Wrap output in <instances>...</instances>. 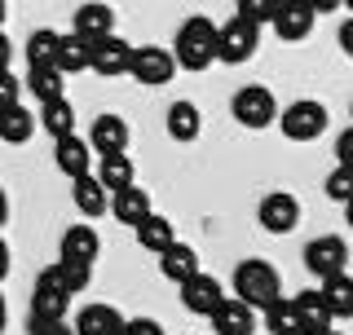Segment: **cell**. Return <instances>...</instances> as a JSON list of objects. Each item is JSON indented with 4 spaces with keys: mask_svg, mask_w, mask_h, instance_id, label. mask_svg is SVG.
<instances>
[{
    "mask_svg": "<svg viewBox=\"0 0 353 335\" xmlns=\"http://www.w3.org/2000/svg\"><path fill=\"white\" fill-rule=\"evenodd\" d=\"M279 296H283V283H279V270L270 261L248 256V261L234 265V300L239 305H248L256 314V309H270Z\"/></svg>",
    "mask_w": 353,
    "mask_h": 335,
    "instance_id": "6da1fadb",
    "label": "cell"
},
{
    "mask_svg": "<svg viewBox=\"0 0 353 335\" xmlns=\"http://www.w3.org/2000/svg\"><path fill=\"white\" fill-rule=\"evenodd\" d=\"M172 62L181 71H208L216 62V22L203 14H190L176 27V53Z\"/></svg>",
    "mask_w": 353,
    "mask_h": 335,
    "instance_id": "7a4b0ae2",
    "label": "cell"
},
{
    "mask_svg": "<svg viewBox=\"0 0 353 335\" xmlns=\"http://www.w3.org/2000/svg\"><path fill=\"white\" fill-rule=\"evenodd\" d=\"M274 124L283 128L287 141H318L327 132V106L314 102V97H301V102H292Z\"/></svg>",
    "mask_w": 353,
    "mask_h": 335,
    "instance_id": "3957f363",
    "label": "cell"
},
{
    "mask_svg": "<svg viewBox=\"0 0 353 335\" xmlns=\"http://www.w3.org/2000/svg\"><path fill=\"white\" fill-rule=\"evenodd\" d=\"M230 110H234V119L252 132L270 128L274 119H279V102H274V93L265 84H243L234 93V102H230Z\"/></svg>",
    "mask_w": 353,
    "mask_h": 335,
    "instance_id": "277c9868",
    "label": "cell"
},
{
    "mask_svg": "<svg viewBox=\"0 0 353 335\" xmlns=\"http://www.w3.org/2000/svg\"><path fill=\"white\" fill-rule=\"evenodd\" d=\"M66 309H71V292L49 265V270H40L36 292H31V322H66Z\"/></svg>",
    "mask_w": 353,
    "mask_h": 335,
    "instance_id": "5b68a950",
    "label": "cell"
},
{
    "mask_svg": "<svg viewBox=\"0 0 353 335\" xmlns=\"http://www.w3.org/2000/svg\"><path fill=\"white\" fill-rule=\"evenodd\" d=\"M256 49H261V27H252L243 18H230L225 27H216V62L243 66Z\"/></svg>",
    "mask_w": 353,
    "mask_h": 335,
    "instance_id": "8992f818",
    "label": "cell"
},
{
    "mask_svg": "<svg viewBox=\"0 0 353 335\" xmlns=\"http://www.w3.org/2000/svg\"><path fill=\"white\" fill-rule=\"evenodd\" d=\"M305 270L318 274V283L349 274V243L340 238V234H323V238H314L305 247Z\"/></svg>",
    "mask_w": 353,
    "mask_h": 335,
    "instance_id": "52a82bcc",
    "label": "cell"
},
{
    "mask_svg": "<svg viewBox=\"0 0 353 335\" xmlns=\"http://www.w3.org/2000/svg\"><path fill=\"white\" fill-rule=\"evenodd\" d=\"M172 71H176L172 49H159V44H141V49H132V58H128V75L137 84H146V88L168 84Z\"/></svg>",
    "mask_w": 353,
    "mask_h": 335,
    "instance_id": "ba28073f",
    "label": "cell"
},
{
    "mask_svg": "<svg viewBox=\"0 0 353 335\" xmlns=\"http://www.w3.org/2000/svg\"><path fill=\"white\" fill-rule=\"evenodd\" d=\"M256 221H261L270 234H292L296 225H301V199L287 194V190H274V194L261 199Z\"/></svg>",
    "mask_w": 353,
    "mask_h": 335,
    "instance_id": "9c48e42d",
    "label": "cell"
},
{
    "mask_svg": "<svg viewBox=\"0 0 353 335\" xmlns=\"http://www.w3.org/2000/svg\"><path fill=\"white\" fill-rule=\"evenodd\" d=\"M128 58H132V44L124 36H106L88 53V71H97L102 80H115V75H128Z\"/></svg>",
    "mask_w": 353,
    "mask_h": 335,
    "instance_id": "30bf717a",
    "label": "cell"
},
{
    "mask_svg": "<svg viewBox=\"0 0 353 335\" xmlns=\"http://www.w3.org/2000/svg\"><path fill=\"white\" fill-rule=\"evenodd\" d=\"M71 36L84 44H97L106 36H115V9L110 5H80L71 18Z\"/></svg>",
    "mask_w": 353,
    "mask_h": 335,
    "instance_id": "8fae6325",
    "label": "cell"
},
{
    "mask_svg": "<svg viewBox=\"0 0 353 335\" xmlns=\"http://www.w3.org/2000/svg\"><path fill=\"white\" fill-rule=\"evenodd\" d=\"M58 252H62V256H58L62 265H84V270H93L97 252H102V238H97L93 225H66Z\"/></svg>",
    "mask_w": 353,
    "mask_h": 335,
    "instance_id": "7c38bea8",
    "label": "cell"
},
{
    "mask_svg": "<svg viewBox=\"0 0 353 335\" xmlns=\"http://www.w3.org/2000/svg\"><path fill=\"white\" fill-rule=\"evenodd\" d=\"M84 141H88V150L102 154V159H106V154H124L128 150V124L119 115H97Z\"/></svg>",
    "mask_w": 353,
    "mask_h": 335,
    "instance_id": "4fadbf2b",
    "label": "cell"
},
{
    "mask_svg": "<svg viewBox=\"0 0 353 335\" xmlns=\"http://www.w3.org/2000/svg\"><path fill=\"white\" fill-rule=\"evenodd\" d=\"M314 18L318 9L314 5H301V0H283L279 9H274V31H279V40H305L309 31H314Z\"/></svg>",
    "mask_w": 353,
    "mask_h": 335,
    "instance_id": "5bb4252c",
    "label": "cell"
},
{
    "mask_svg": "<svg viewBox=\"0 0 353 335\" xmlns=\"http://www.w3.org/2000/svg\"><path fill=\"white\" fill-rule=\"evenodd\" d=\"M225 300V292H221V283L212 274H194L190 283H181V305L190 309V314L199 318H212V309Z\"/></svg>",
    "mask_w": 353,
    "mask_h": 335,
    "instance_id": "9a60e30c",
    "label": "cell"
},
{
    "mask_svg": "<svg viewBox=\"0 0 353 335\" xmlns=\"http://www.w3.org/2000/svg\"><path fill=\"white\" fill-rule=\"evenodd\" d=\"M75 335H119L124 331V314L115 305H84L75 314Z\"/></svg>",
    "mask_w": 353,
    "mask_h": 335,
    "instance_id": "2e32d148",
    "label": "cell"
},
{
    "mask_svg": "<svg viewBox=\"0 0 353 335\" xmlns=\"http://www.w3.org/2000/svg\"><path fill=\"white\" fill-rule=\"evenodd\" d=\"M159 274L168 278V283H190L194 274H203V265H199V252L190 247V243H172L168 252H159Z\"/></svg>",
    "mask_w": 353,
    "mask_h": 335,
    "instance_id": "e0dca14e",
    "label": "cell"
},
{
    "mask_svg": "<svg viewBox=\"0 0 353 335\" xmlns=\"http://www.w3.org/2000/svg\"><path fill=\"white\" fill-rule=\"evenodd\" d=\"M53 163H58V172H66L71 181H80V176H88V163H93V150H88L84 137H62L53 141Z\"/></svg>",
    "mask_w": 353,
    "mask_h": 335,
    "instance_id": "ac0fdd59",
    "label": "cell"
},
{
    "mask_svg": "<svg viewBox=\"0 0 353 335\" xmlns=\"http://www.w3.org/2000/svg\"><path fill=\"white\" fill-rule=\"evenodd\" d=\"M212 331L216 335H252L256 331V314H252L248 305H239L234 296H225L212 309Z\"/></svg>",
    "mask_w": 353,
    "mask_h": 335,
    "instance_id": "d6986e66",
    "label": "cell"
},
{
    "mask_svg": "<svg viewBox=\"0 0 353 335\" xmlns=\"http://www.w3.org/2000/svg\"><path fill=\"white\" fill-rule=\"evenodd\" d=\"M93 181L106 190V194H119V190H128V185H137V168H132L128 154H106L102 163H97V172H93Z\"/></svg>",
    "mask_w": 353,
    "mask_h": 335,
    "instance_id": "ffe728a7",
    "label": "cell"
},
{
    "mask_svg": "<svg viewBox=\"0 0 353 335\" xmlns=\"http://www.w3.org/2000/svg\"><path fill=\"white\" fill-rule=\"evenodd\" d=\"M110 212H115V221H124V225H141V221L150 216V194L141 185H128V190H119V194H110Z\"/></svg>",
    "mask_w": 353,
    "mask_h": 335,
    "instance_id": "44dd1931",
    "label": "cell"
},
{
    "mask_svg": "<svg viewBox=\"0 0 353 335\" xmlns=\"http://www.w3.org/2000/svg\"><path fill=\"white\" fill-rule=\"evenodd\" d=\"M318 300H323V309L331 314V322L353 318V278H349V274L327 278V283L318 287Z\"/></svg>",
    "mask_w": 353,
    "mask_h": 335,
    "instance_id": "7402d4cb",
    "label": "cell"
},
{
    "mask_svg": "<svg viewBox=\"0 0 353 335\" xmlns=\"http://www.w3.org/2000/svg\"><path fill=\"white\" fill-rule=\"evenodd\" d=\"M36 128H44L53 141L71 137V132H75V106L66 102V97H58V102H44L40 115H36Z\"/></svg>",
    "mask_w": 353,
    "mask_h": 335,
    "instance_id": "603a6c76",
    "label": "cell"
},
{
    "mask_svg": "<svg viewBox=\"0 0 353 335\" xmlns=\"http://www.w3.org/2000/svg\"><path fill=\"white\" fill-rule=\"evenodd\" d=\"M132 234H137V243H141L146 252H154V256H159V252H168L172 243H176L172 221H168V216H159V212H150V216L141 221V225H132Z\"/></svg>",
    "mask_w": 353,
    "mask_h": 335,
    "instance_id": "cb8c5ba5",
    "label": "cell"
},
{
    "mask_svg": "<svg viewBox=\"0 0 353 335\" xmlns=\"http://www.w3.org/2000/svg\"><path fill=\"white\" fill-rule=\"evenodd\" d=\"M88 53H93V44H84V40H75V36H58V53H53V71L62 75H80L88 71Z\"/></svg>",
    "mask_w": 353,
    "mask_h": 335,
    "instance_id": "d4e9b609",
    "label": "cell"
},
{
    "mask_svg": "<svg viewBox=\"0 0 353 335\" xmlns=\"http://www.w3.org/2000/svg\"><path fill=\"white\" fill-rule=\"evenodd\" d=\"M199 132H203V115H199V106L194 102H172L168 106V137L172 141H194Z\"/></svg>",
    "mask_w": 353,
    "mask_h": 335,
    "instance_id": "484cf974",
    "label": "cell"
},
{
    "mask_svg": "<svg viewBox=\"0 0 353 335\" xmlns=\"http://www.w3.org/2000/svg\"><path fill=\"white\" fill-rule=\"evenodd\" d=\"M31 132H36V110L27 106L0 110V141L5 146H22V141H31Z\"/></svg>",
    "mask_w": 353,
    "mask_h": 335,
    "instance_id": "4316f807",
    "label": "cell"
},
{
    "mask_svg": "<svg viewBox=\"0 0 353 335\" xmlns=\"http://www.w3.org/2000/svg\"><path fill=\"white\" fill-rule=\"evenodd\" d=\"M265 331H270V335H309L301 314H296V305H292V300H283V296L265 309Z\"/></svg>",
    "mask_w": 353,
    "mask_h": 335,
    "instance_id": "83f0119b",
    "label": "cell"
},
{
    "mask_svg": "<svg viewBox=\"0 0 353 335\" xmlns=\"http://www.w3.org/2000/svg\"><path fill=\"white\" fill-rule=\"evenodd\" d=\"M71 199H75V207H80V216H102L106 203H110V194L93 181V172L80 176V181H71Z\"/></svg>",
    "mask_w": 353,
    "mask_h": 335,
    "instance_id": "f1b7e54d",
    "label": "cell"
},
{
    "mask_svg": "<svg viewBox=\"0 0 353 335\" xmlns=\"http://www.w3.org/2000/svg\"><path fill=\"white\" fill-rule=\"evenodd\" d=\"M62 84L66 80L53 71V66H27V80H22V88H31L40 106L44 102H58V97H62Z\"/></svg>",
    "mask_w": 353,
    "mask_h": 335,
    "instance_id": "f546056e",
    "label": "cell"
},
{
    "mask_svg": "<svg viewBox=\"0 0 353 335\" xmlns=\"http://www.w3.org/2000/svg\"><path fill=\"white\" fill-rule=\"evenodd\" d=\"M292 305H296V314H301V322H305V331H309V335L331 331V314L323 309L318 292H296V296H292Z\"/></svg>",
    "mask_w": 353,
    "mask_h": 335,
    "instance_id": "4dcf8cb0",
    "label": "cell"
},
{
    "mask_svg": "<svg viewBox=\"0 0 353 335\" xmlns=\"http://www.w3.org/2000/svg\"><path fill=\"white\" fill-rule=\"evenodd\" d=\"M58 36L53 27H36L27 40V66H53V53H58Z\"/></svg>",
    "mask_w": 353,
    "mask_h": 335,
    "instance_id": "1f68e13d",
    "label": "cell"
},
{
    "mask_svg": "<svg viewBox=\"0 0 353 335\" xmlns=\"http://www.w3.org/2000/svg\"><path fill=\"white\" fill-rule=\"evenodd\" d=\"M274 0H239V9H234V18H243V22H252V27H261V22H270L274 18Z\"/></svg>",
    "mask_w": 353,
    "mask_h": 335,
    "instance_id": "d6a6232c",
    "label": "cell"
},
{
    "mask_svg": "<svg viewBox=\"0 0 353 335\" xmlns=\"http://www.w3.org/2000/svg\"><path fill=\"white\" fill-rule=\"evenodd\" d=\"M53 270H58V278H62V287H66V292H71V296H80L84 292V287H88V278H93V270H84V265H53Z\"/></svg>",
    "mask_w": 353,
    "mask_h": 335,
    "instance_id": "836d02e7",
    "label": "cell"
},
{
    "mask_svg": "<svg viewBox=\"0 0 353 335\" xmlns=\"http://www.w3.org/2000/svg\"><path fill=\"white\" fill-rule=\"evenodd\" d=\"M327 199H336V203H349V199H353V172L336 168V172L327 176Z\"/></svg>",
    "mask_w": 353,
    "mask_h": 335,
    "instance_id": "e575fe53",
    "label": "cell"
},
{
    "mask_svg": "<svg viewBox=\"0 0 353 335\" xmlns=\"http://www.w3.org/2000/svg\"><path fill=\"white\" fill-rule=\"evenodd\" d=\"M9 106H22V80L14 71H0V110Z\"/></svg>",
    "mask_w": 353,
    "mask_h": 335,
    "instance_id": "d590c367",
    "label": "cell"
},
{
    "mask_svg": "<svg viewBox=\"0 0 353 335\" xmlns=\"http://www.w3.org/2000/svg\"><path fill=\"white\" fill-rule=\"evenodd\" d=\"M119 335H168V331H163L154 318H124V331Z\"/></svg>",
    "mask_w": 353,
    "mask_h": 335,
    "instance_id": "8d00e7d4",
    "label": "cell"
},
{
    "mask_svg": "<svg viewBox=\"0 0 353 335\" xmlns=\"http://www.w3.org/2000/svg\"><path fill=\"white\" fill-rule=\"evenodd\" d=\"M336 159H340V168L349 172V159H353V132H349V128L340 132V141H336Z\"/></svg>",
    "mask_w": 353,
    "mask_h": 335,
    "instance_id": "74e56055",
    "label": "cell"
},
{
    "mask_svg": "<svg viewBox=\"0 0 353 335\" xmlns=\"http://www.w3.org/2000/svg\"><path fill=\"white\" fill-rule=\"evenodd\" d=\"M31 335H75L66 322H31Z\"/></svg>",
    "mask_w": 353,
    "mask_h": 335,
    "instance_id": "f35d334b",
    "label": "cell"
},
{
    "mask_svg": "<svg viewBox=\"0 0 353 335\" xmlns=\"http://www.w3.org/2000/svg\"><path fill=\"white\" fill-rule=\"evenodd\" d=\"M9 62H14V44H9V36L0 31V71H9Z\"/></svg>",
    "mask_w": 353,
    "mask_h": 335,
    "instance_id": "ab89813d",
    "label": "cell"
},
{
    "mask_svg": "<svg viewBox=\"0 0 353 335\" xmlns=\"http://www.w3.org/2000/svg\"><path fill=\"white\" fill-rule=\"evenodd\" d=\"M340 49H345V53H353V27H349V22L340 27Z\"/></svg>",
    "mask_w": 353,
    "mask_h": 335,
    "instance_id": "60d3db41",
    "label": "cell"
},
{
    "mask_svg": "<svg viewBox=\"0 0 353 335\" xmlns=\"http://www.w3.org/2000/svg\"><path fill=\"white\" fill-rule=\"evenodd\" d=\"M5 274H9V243L0 238V283H5Z\"/></svg>",
    "mask_w": 353,
    "mask_h": 335,
    "instance_id": "b9f144b4",
    "label": "cell"
},
{
    "mask_svg": "<svg viewBox=\"0 0 353 335\" xmlns=\"http://www.w3.org/2000/svg\"><path fill=\"white\" fill-rule=\"evenodd\" d=\"M5 221H9V194H5V185H0V230H5Z\"/></svg>",
    "mask_w": 353,
    "mask_h": 335,
    "instance_id": "7bdbcfd3",
    "label": "cell"
},
{
    "mask_svg": "<svg viewBox=\"0 0 353 335\" xmlns=\"http://www.w3.org/2000/svg\"><path fill=\"white\" fill-rule=\"evenodd\" d=\"M5 318H9V309H5V296H0V331H5Z\"/></svg>",
    "mask_w": 353,
    "mask_h": 335,
    "instance_id": "ee69618b",
    "label": "cell"
},
{
    "mask_svg": "<svg viewBox=\"0 0 353 335\" xmlns=\"http://www.w3.org/2000/svg\"><path fill=\"white\" fill-rule=\"evenodd\" d=\"M5 14H9V5H5V0H0V31H5Z\"/></svg>",
    "mask_w": 353,
    "mask_h": 335,
    "instance_id": "f6af8a7d",
    "label": "cell"
},
{
    "mask_svg": "<svg viewBox=\"0 0 353 335\" xmlns=\"http://www.w3.org/2000/svg\"><path fill=\"white\" fill-rule=\"evenodd\" d=\"M323 335H345V331H323Z\"/></svg>",
    "mask_w": 353,
    "mask_h": 335,
    "instance_id": "bcb514c9",
    "label": "cell"
}]
</instances>
